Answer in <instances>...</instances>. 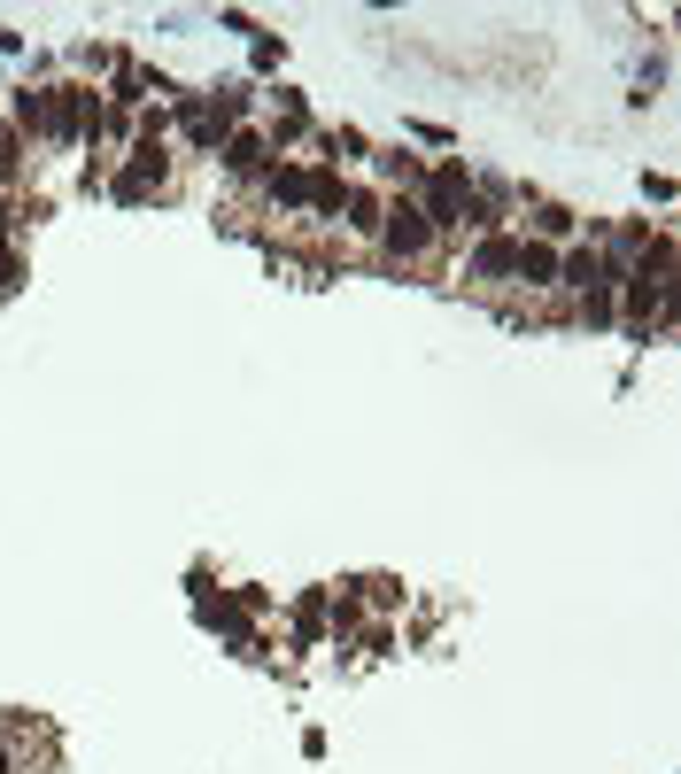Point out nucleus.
<instances>
[{
    "mask_svg": "<svg viewBox=\"0 0 681 774\" xmlns=\"http://www.w3.org/2000/svg\"><path fill=\"white\" fill-rule=\"evenodd\" d=\"M279 202H310V209H341V179L333 171H271Z\"/></svg>",
    "mask_w": 681,
    "mask_h": 774,
    "instance_id": "obj_1",
    "label": "nucleus"
},
{
    "mask_svg": "<svg viewBox=\"0 0 681 774\" xmlns=\"http://www.w3.org/2000/svg\"><path fill=\"white\" fill-rule=\"evenodd\" d=\"M473 271H488V279H504V271H519V240H480Z\"/></svg>",
    "mask_w": 681,
    "mask_h": 774,
    "instance_id": "obj_5",
    "label": "nucleus"
},
{
    "mask_svg": "<svg viewBox=\"0 0 681 774\" xmlns=\"http://www.w3.org/2000/svg\"><path fill=\"white\" fill-rule=\"evenodd\" d=\"M148 186H163V155H155V148H140V163H132V171L117 179V194H124V202H140Z\"/></svg>",
    "mask_w": 681,
    "mask_h": 774,
    "instance_id": "obj_4",
    "label": "nucleus"
},
{
    "mask_svg": "<svg viewBox=\"0 0 681 774\" xmlns=\"http://www.w3.org/2000/svg\"><path fill=\"white\" fill-rule=\"evenodd\" d=\"M349 225H356V233H372V225H380V202H372V194H349Z\"/></svg>",
    "mask_w": 681,
    "mask_h": 774,
    "instance_id": "obj_8",
    "label": "nucleus"
},
{
    "mask_svg": "<svg viewBox=\"0 0 681 774\" xmlns=\"http://www.w3.org/2000/svg\"><path fill=\"white\" fill-rule=\"evenodd\" d=\"M8 287H16V256L0 248V295H8Z\"/></svg>",
    "mask_w": 681,
    "mask_h": 774,
    "instance_id": "obj_9",
    "label": "nucleus"
},
{
    "mask_svg": "<svg viewBox=\"0 0 681 774\" xmlns=\"http://www.w3.org/2000/svg\"><path fill=\"white\" fill-rule=\"evenodd\" d=\"M519 279H558V256L542 240H519Z\"/></svg>",
    "mask_w": 681,
    "mask_h": 774,
    "instance_id": "obj_6",
    "label": "nucleus"
},
{
    "mask_svg": "<svg viewBox=\"0 0 681 774\" xmlns=\"http://www.w3.org/2000/svg\"><path fill=\"white\" fill-rule=\"evenodd\" d=\"M8 171H16V140H0V179H8Z\"/></svg>",
    "mask_w": 681,
    "mask_h": 774,
    "instance_id": "obj_10",
    "label": "nucleus"
},
{
    "mask_svg": "<svg viewBox=\"0 0 681 774\" xmlns=\"http://www.w3.org/2000/svg\"><path fill=\"white\" fill-rule=\"evenodd\" d=\"M457 217H473L465 171H434V186H426V225H457Z\"/></svg>",
    "mask_w": 681,
    "mask_h": 774,
    "instance_id": "obj_2",
    "label": "nucleus"
},
{
    "mask_svg": "<svg viewBox=\"0 0 681 774\" xmlns=\"http://www.w3.org/2000/svg\"><path fill=\"white\" fill-rule=\"evenodd\" d=\"M380 233H387V248H403V256H418L434 225H426V209H418V202H395V209H387V225H380Z\"/></svg>",
    "mask_w": 681,
    "mask_h": 774,
    "instance_id": "obj_3",
    "label": "nucleus"
},
{
    "mask_svg": "<svg viewBox=\"0 0 681 774\" xmlns=\"http://www.w3.org/2000/svg\"><path fill=\"white\" fill-rule=\"evenodd\" d=\"M225 163H233V171H256V163H264V140H256V132H240L233 148H225Z\"/></svg>",
    "mask_w": 681,
    "mask_h": 774,
    "instance_id": "obj_7",
    "label": "nucleus"
}]
</instances>
